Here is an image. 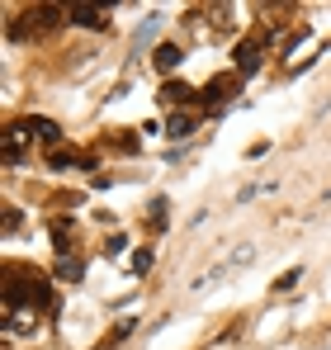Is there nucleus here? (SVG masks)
Returning a JSON list of instances; mask_svg holds the SVG:
<instances>
[{
    "label": "nucleus",
    "mask_w": 331,
    "mask_h": 350,
    "mask_svg": "<svg viewBox=\"0 0 331 350\" xmlns=\"http://www.w3.org/2000/svg\"><path fill=\"white\" fill-rule=\"evenodd\" d=\"M5 298H14V303H24V308H48L53 303V284L43 280V275H34V270H10V284H5Z\"/></svg>",
    "instance_id": "1"
},
{
    "label": "nucleus",
    "mask_w": 331,
    "mask_h": 350,
    "mask_svg": "<svg viewBox=\"0 0 331 350\" xmlns=\"http://www.w3.org/2000/svg\"><path fill=\"white\" fill-rule=\"evenodd\" d=\"M34 133L24 128V123H14V128H5V142H0V157H5V166H19L24 161V142H29Z\"/></svg>",
    "instance_id": "2"
},
{
    "label": "nucleus",
    "mask_w": 331,
    "mask_h": 350,
    "mask_svg": "<svg viewBox=\"0 0 331 350\" xmlns=\"http://www.w3.org/2000/svg\"><path fill=\"white\" fill-rule=\"evenodd\" d=\"M66 19L81 24V29H105L109 24V10L105 5H66Z\"/></svg>",
    "instance_id": "3"
},
{
    "label": "nucleus",
    "mask_w": 331,
    "mask_h": 350,
    "mask_svg": "<svg viewBox=\"0 0 331 350\" xmlns=\"http://www.w3.org/2000/svg\"><path fill=\"white\" fill-rule=\"evenodd\" d=\"M261 48H265L261 38H251V43H241V48H237V71H241V76H251V71L261 66Z\"/></svg>",
    "instance_id": "4"
},
{
    "label": "nucleus",
    "mask_w": 331,
    "mask_h": 350,
    "mask_svg": "<svg viewBox=\"0 0 331 350\" xmlns=\"http://www.w3.org/2000/svg\"><path fill=\"white\" fill-rule=\"evenodd\" d=\"M161 100H166V105H194V100H199V90H194V85H180V81H166V85H161Z\"/></svg>",
    "instance_id": "5"
},
{
    "label": "nucleus",
    "mask_w": 331,
    "mask_h": 350,
    "mask_svg": "<svg viewBox=\"0 0 331 350\" xmlns=\"http://www.w3.org/2000/svg\"><path fill=\"white\" fill-rule=\"evenodd\" d=\"M66 19V5H38V10H29V24H38V29H53Z\"/></svg>",
    "instance_id": "6"
},
{
    "label": "nucleus",
    "mask_w": 331,
    "mask_h": 350,
    "mask_svg": "<svg viewBox=\"0 0 331 350\" xmlns=\"http://www.w3.org/2000/svg\"><path fill=\"white\" fill-rule=\"evenodd\" d=\"M24 128H29V133H34L38 142H62V128H57L53 118H29Z\"/></svg>",
    "instance_id": "7"
},
{
    "label": "nucleus",
    "mask_w": 331,
    "mask_h": 350,
    "mask_svg": "<svg viewBox=\"0 0 331 350\" xmlns=\"http://www.w3.org/2000/svg\"><path fill=\"white\" fill-rule=\"evenodd\" d=\"M180 57H185V53H180L175 43H161V48L152 53V62H157V71H175V66H180Z\"/></svg>",
    "instance_id": "8"
},
{
    "label": "nucleus",
    "mask_w": 331,
    "mask_h": 350,
    "mask_svg": "<svg viewBox=\"0 0 331 350\" xmlns=\"http://www.w3.org/2000/svg\"><path fill=\"white\" fill-rule=\"evenodd\" d=\"M57 280H81V260L76 256H62L57 260Z\"/></svg>",
    "instance_id": "9"
},
{
    "label": "nucleus",
    "mask_w": 331,
    "mask_h": 350,
    "mask_svg": "<svg viewBox=\"0 0 331 350\" xmlns=\"http://www.w3.org/2000/svg\"><path fill=\"white\" fill-rule=\"evenodd\" d=\"M189 133H194V118H189V114L170 118V137H189Z\"/></svg>",
    "instance_id": "10"
},
{
    "label": "nucleus",
    "mask_w": 331,
    "mask_h": 350,
    "mask_svg": "<svg viewBox=\"0 0 331 350\" xmlns=\"http://www.w3.org/2000/svg\"><path fill=\"white\" fill-rule=\"evenodd\" d=\"M298 284H303V270H284V275H279V280H275V289H279V293L298 289Z\"/></svg>",
    "instance_id": "11"
},
{
    "label": "nucleus",
    "mask_w": 331,
    "mask_h": 350,
    "mask_svg": "<svg viewBox=\"0 0 331 350\" xmlns=\"http://www.w3.org/2000/svg\"><path fill=\"white\" fill-rule=\"evenodd\" d=\"M222 95H227V81H213L209 90H199V100H209V105H218Z\"/></svg>",
    "instance_id": "12"
},
{
    "label": "nucleus",
    "mask_w": 331,
    "mask_h": 350,
    "mask_svg": "<svg viewBox=\"0 0 331 350\" xmlns=\"http://www.w3.org/2000/svg\"><path fill=\"white\" fill-rule=\"evenodd\" d=\"M157 29H161V14H147V24H142V29H137V43H147V38H152V33H157Z\"/></svg>",
    "instance_id": "13"
},
{
    "label": "nucleus",
    "mask_w": 331,
    "mask_h": 350,
    "mask_svg": "<svg viewBox=\"0 0 331 350\" xmlns=\"http://www.w3.org/2000/svg\"><path fill=\"white\" fill-rule=\"evenodd\" d=\"M152 260H157V256H152V246H147V251H137V256H133V270H142V275H147V270H152Z\"/></svg>",
    "instance_id": "14"
}]
</instances>
